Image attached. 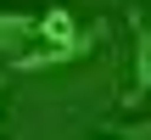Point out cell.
Instances as JSON below:
<instances>
[{"mask_svg": "<svg viewBox=\"0 0 151 140\" xmlns=\"http://www.w3.org/2000/svg\"><path fill=\"white\" fill-rule=\"evenodd\" d=\"M84 34H90V22H78L73 6H45L39 28H34V45H78Z\"/></svg>", "mask_w": 151, "mask_h": 140, "instance_id": "obj_2", "label": "cell"}, {"mask_svg": "<svg viewBox=\"0 0 151 140\" xmlns=\"http://www.w3.org/2000/svg\"><path fill=\"white\" fill-rule=\"evenodd\" d=\"M112 140H118V135H112Z\"/></svg>", "mask_w": 151, "mask_h": 140, "instance_id": "obj_6", "label": "cell"}, {"mask_svg": "<svg viewBox=\"0 0 151 140\" xmlns=\"http://www.w3.org/2000/svg\"><path fill=\"white\" fill-rule=\"evenodd\" d=\"M118 140H151V118H129L118 129Z\"/></svg>", "mask_w": 151, "mask_h": 140, "instance_id": "obj_4", "label": "cell"}, {"mask_svg": "<svg viewBox=\"0 0 151 140\" xmlns=\"http://www.w3.org/2000/svg\"><path fill=\"white\" fill-rule=\"evenodd\" d=\"M34 28H39V11L0 6V62H17V56L34 45Z\"/></svg>", "mask_w": 151, "mask_h": 140, "instance_id": "obj_3", "label": "cell"}, {"mask_svg": "<svg viewBox=\"0 0 151 140\" xmlns=\"http://www.w3.org/2000/svg\"><path fill=\"white\" fill-rule=\"evenodd\" d=\"M0 101H6V67H0Z\"/></svg>", "mask_w": 151, "mask_h": 140, "instance_id": "obj_5", "label": "cell"}, {"mask_svg": "<svg viewBox=\"0 0 151 140\" xmlns=\"http://www.w3.org/2000/svg\"><path fill=\"white\" fill-rule=\"evenodd\" d=\"M129 39H134V79H129V101L151 95V17L140 6H129Z\"/></svg>", "mask_w": 151, "mask_h": 140, "instance_id": "obj_1", "label": "cell"}]
</instances>
